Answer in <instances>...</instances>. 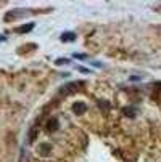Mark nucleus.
I'll return each mask as SVG.
<instances>
[{"label":"nucleus","instance_id":"obj_1","mask_svg":"<svg viewBox=\"0 0 161 162\" xmlns=\"http://www.w3.org/2000/svg\"><path fill=\"white\" fill-rule=\"evenodd\" d=\"M73 109H74V112H77V114H81V112H84L85 109H87V106L84 104V103H76V104L73 106Z\"/></svg>","mask_w":161,"mask_h":162},{"label":"nucleus","instance_id":"obj_2","mask_svg":"<svg viewBox=\"0 0 161 162\" xmlns=\"http://www.w3.org/2000/svg\"><path fill=\"white\" fill-rule=\"evenodd\" d=\"M63 40H74V34H63Z\"/></svg>","mask_w":161,"mask_h":162},{"label":"nucleus","instance_id":"obj_4","mask_svg":"<svg viewBox=\"0 0 161 162\" xmlns=\"http://www.w3.org/2000/svg\"><path fill=\"white\" fill-rule=\"evenodd\" d=\"M63 63H68V60H58L57 64H63Z\"/></svg>","mask_w":161,"mask_h":162},{"label":"nucleus","instance_id":"obj_3","mask_svg":"<svg viewBox=\"0 0 161 162\" xmlns=\"http://www.w3.org/2000/svg\"><path fill=\"white\" fill-rule=\"evenodd\" d=\"M31 29H32V24H29V26H24V27H19V29H18V32H26V31H31Z\"/></svg>","mask_w":161,"mask_h":162}]
</instances>
